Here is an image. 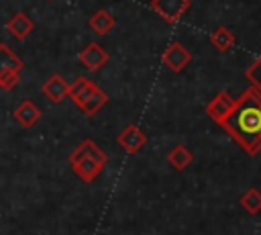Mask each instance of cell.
<instances>
[{
    "label": "cell",
    "instance_id": "1",
    "mask_svg": "<svg viewBox=\"0 0 261 235\" xmlns=\"http://www.w3.org/2000/svg\"><path fill=\"white\" fill-rule=\"evenodd\" d=\"M220 127L249 153L261 151V92L249 86L237 100Z\"/></svg>",
    "mask_w": 261,
    "mask_h": 235
},
{
    "label": "cell",
    "instance_id": "2",
    "mask_svg": "<svg viewBox=\"0 0 261 235\" xmlns=\"http://www.w3.org/2000/svg\"><path fill=\"white\" fill-rule=\"evenodd\" d=\"M106 153L92 141V139H84L69 155V163L71 170L75 172V176L82 182H92L100 176L102 168L106 166Z\"/></svg>",
    "mask_w": 261,
    "mask_h": 235
},
{
    "label": "cell",
    "instance_id": "3",
    "mask_svg": "<svg viewBox=\"0 0 261 235\" xmlns=\"http://www.w3.org/2000/svg\"><path fill=\"white\" fill-rule=\"evenodd\" d=\"M20 69L22 59L6 43H0V88L12 90L20 80Z\"/></svg>",
    "mask_w": 261,
    "mask_h": 235
},
{
    "label": "cell",
    "instance_id": "4",
    "mask_svg": "<svg viewBox=\"0 0 261 235\" xmlns=\"http://www.w3.org/2000/svg\"><path fill=\"white\" fill-rule=\"evenodd\" d=\"M151 8L165 22L173 25L190 10V0H151Z\"/></svg>",
    "mask_w": 261,
    "mask_h": 235
},
{
    "label": "cell",
    "instance_id": "5",
    "mask_svg": "<svg viewBox=\"0 0 261 235\" xmlns=\"http://www.w3.org/2000/svg\"><path fill=\"white\" fill-rule=\"evenodd\" d=\"M161 61L163 65H167L171 72H181L190 61H192V53L179 43V41H173L165 47V51L161 53Z\"/></svg>",
    "mask_w": 261,
    "mask_h": 235
},
{
    "label": "cell",
    "instance_id": "6",
    "mask_svg": "<svg viewBox=\"0 0 261 235\" xmlns=\"http://www.w3.org/2000/svg\"><path fill=\"white\" fill-rule=\"evenodd\" d=\"M232 106H234V98H232L228 92H218V94L206 104V114H208L214 123L220 125V123L230 114Z\"/></svg>",
    "mask_w": 261,
    "mask_h": 235
},
{
    "label": "cell",
    "instance_id": "7",
    "mask_svg": "<svg viewBox=\"0 0 261 235\" xmlns=\"http://www.w3.org/2000/svg\"><path fill=\"white\" fill-rule=\"evenodd\" d=\"M147 143V135L139 125H126L118 135V145L126 153H137Z\"/></svg>",
    "mask_w": 261,
    "mask_h": 235
},
{
    "label": "cell",
    "instance_id": "8",
    "mask_svg": "<svg viewBox=\"0 0 261 235\" xmlns=\"http://www.w3.org/2000/svg\"><path fill=\"white\" fill-rule=\"evenodd\" d=\"M80 61H82V65H86L90 72H98V69L108 61V53H106V49H104L102 45L90 43V45H86V47L82 49Z\"/></svg>",
    "mask_w": 261,
    "mask_h": 235
},
{
    "label": "cell",
    "instance_id": "9",
    "mask_svg": "<svg viewBox=\"0 0 261 235\" xmlns=\"http://www.w3.org/2000/svg\"><path fill=\"white\" fill-rule=\"evenodd\" d=\"M12 116H14V121H16L20 127L31 129L33 125L39 123V119H41V110H39V106H37L33 100L27 98V100H22V102L14 108Z\"/></svg>",
    "mask_w": 261,
    "mask_h": 235
},
{
    "label": "cell",
    "instance_id": "10",
    "mask_svg": "<svg viewBox=\"0 0 261 235\" xmlns=\"http://www.w3.org/2000/svg\"><path fill=\"white\" fill-rule=\"evenodd\" d=\"M6 31L14 37V39H27L33 31H35V22L29 18V14L24 12H16L10 16V20L6 22Z\"/></svg>",
    "mask_w": 261,
    "mask_h": 235
},
{
    "label": "cell",
    "instance_id": "11",
    "mask_svg": "<svg viewBox=\"0 0 261 235\" xmlns=\"http://www.w3.org/2000/svg\"><path fill=\"white\" fill-rule=\"evenodd\" d=\"M98 86H96V82H92V80H88V78H84V76H80V78H75V82L73 84H69V90H67V96L75 102V106L80 108L84 102H86V98L96 90Z\"/></svg>",
    "mask_w": 261,
    "mask_h": 235
},
{
    "label": "cell",
    "instance_id": "12",
    "mask_svg": "<svg viewBox=\"0 0 261 235\" xmlns=\"http://www.w3.org/2000/svg\"><path fill=\"white\" fill-rule=\"evenodd\" d=\"M67 90H69V84L63 80V76L59 74H53L45 84H43V94L51 100V102H61L65 96H67Z\"/></svg>",
    "mask_w": 261,
    "mask_h": 235
},
{
    "label": "cell",
    "instance_id": "13",
    "mask_svg": "<svg viewBox=\"0 0 261 235\" xmlns=\"http://www.w3.org/2000/svg\"><path fill=\"white\" fill-rule=\"evenodd\" d=\"M88 22H90V29H92L94 33H98V35L110 33V31L114 29V25H116L114 16H112L108 10H98V12H94Z\"/></svg>",
    "mask_w": 261,
    "mask_h": 235
},
{
    "label": "cell",
    "instance_id": "14",
    "mask_svg": "<svg viewBox=\"0 0 261 235\" xmlns=\"http://www.w3.org/2000/svg\"><path fill=\"white\" fill-rule=\"evenodd\" d=\"M234 41H237L234 33H232L230 29H226V27H218V29L210 35V43H212V47H216L218 51H228V49L234 45Z\"/></svg>",
    "mask_w": 261,
    "mask_h": 235
},
{
    "label": "cell",
    "instance_id": "15",
    "mask_svg": "<svg viewBox=\"0 0 261 235\" xmlns=\"http://www.w3.org/2000/svg\"><path fill=\"white\" fill-rule=\"evenodd\" d=\"M192 159H194V155H192V151H190L186 145H175V147L167 153V161H169L175 170H186V168L192 163Z\"/></svg>",
    "mask_w": 261,
    "mask_h": 235
},
{
    "label": "cell",
    "instance_id": "16",
    "mask_svg": "<svg viewBox=\"0 0 261 235\" xmlns=\"http://www.w3.org/2000/svg\"><path fill=\"white\" fill-rule=\"evenodd\" d=\"M108 102V96H106V92L104 90H100V88H96L88 98H86V102L80 106V110L84 112V114H88V116H92V114H96L104 104Z\"/></svg>",
    "mask_w": 261,
    "mask_h": 235
},
{
    "label": "cell",
    "instance_id": "17",
    "mask_svg": "<svg viewBox=\"0 0 261 235\" xmlns=\"http://www.w3.org/2000/svg\"><path fill=\"white\" fill-rule=\"evenodd\" d=\"M241 206L249 213V215H257L261 210V192L257 188H249L243 196H241Z\"/></svg>",
    "mask_w": 261,
    "mask_h": 235
},
{
    "label": "cell",
    "instance_id": "18",
    "mask_svg": "<svg viewBox=\"0 0 261 235\" xmlns=\"http://www.w3.org/2000/svg\"><path fill=\"white\" fill-rule=\"evenodd\" d=\"M245 76H247V80L251 82V86H253V88H257V90L261 92V55L251 63V67L247 69V74H245Z\"/></svg>",
    "mask_w": 261,
    "mask_h": 235
}]
</instances>
